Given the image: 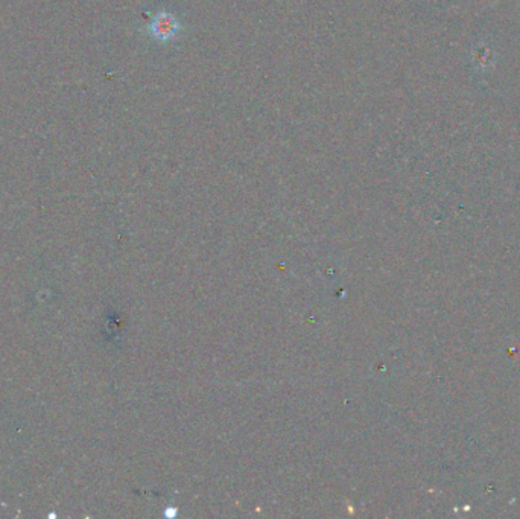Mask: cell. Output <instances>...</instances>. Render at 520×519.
Listing matches in <instances>:
<instances>
[{
    "mask_svg": "<svg viewBox=\"0 0 520 519\" xmlns=\"http://www.w3.org/2000/svg\"><path fill=\"white\" fill-rule=\"evenodd\" d=\"M181 31H183V26H181L180 20L173 14L168 11H160L152 15L150 23V34L155 40L161 41V43L177 38Z\"/></svg>",
    "mask_w": 520,
    "mask_h": 519,
    "instance_id": "1",
    "label": "cell"
},
{
    "mask_svg": "<svg viewBox=\"0 0 520 519\" xmlns=\"http://www.w3.org/2000/svg\"><path fill=\"white\" fill-rule=\"evenodd\" d=\"M472 56L476 65H480V68H487V65L491 64L494 55L490 46H487L485 43H480L473 47Z\"/></svg>",
    "mask_w": 520,
    "mask_h": 519,
    "instance_id": "2",
    "label": "cell"
}]
</instances>
